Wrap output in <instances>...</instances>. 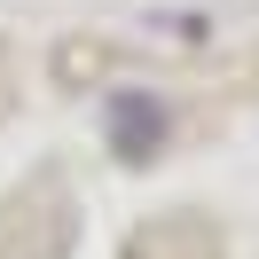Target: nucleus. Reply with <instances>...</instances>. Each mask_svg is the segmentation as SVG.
<instances>
[{"label": "nucleus", "mask_w": 259, "mask_h": 259, "mask_svg": "<svg viewBox=\"0 0 259 259\" xmlns=\"http://www.w3.org/2000/svg\"><path fill=\"white\" fill-rule=\"evenodd\" d=\"M157 134H165V110H157L149 95H118V102H110V142L126 149V157L157 149Z\"/></svg>", "instance_id": "nucleus-1"}]
</instances>
